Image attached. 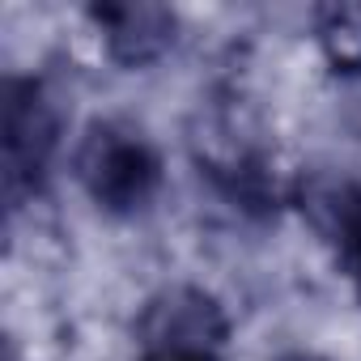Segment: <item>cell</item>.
Instances as JSON below:
<instances>
[{
  "mask_svg": "<svg viewBox=\"0 0 361 361\" xmlns=\"http://www.w3.org/2000/svg\"><path fill=\"white\" fill-rule=\"evenodd\" d=\"M73 174L85 196L111 217H136L161 192V157L153 140L123 119H94L81 132Z\"/></svg>",
  "mask_w": 361,
  "mask_h": 361,
  "instance_id": "6da1fadb",
  "label": "cell"
},
{
  "mask_svg": "<svg viewBox=\"0 0 361 361\" xmlns=\"http://www.w3.org/2000/svg\"><path fill=\"white\" fill-rule=\"evenodd\" d=\"M85 18L94 22L106 56L119 68H145L157 64L174 47V13L166 5H90Z\"/></svg>",
  "mask_w": 361,
  "mask_h": 361,
  "instance_id": "277c9868",
  "label": "cell"
},
{
  "mask_svg": "<svg viewBox=\"0 0 361 361\" xmlns=\"http://www.w3.org/2000/svg\"><path fill=\"white\" fill-rule=\"evenodd\" d=\"M314 39L336 73L344 77L361 73V5H319Z\"/></svg>",
  "mask_w": 361,
  "mask_h": 361,
  "instance_id": "8992f818",
  "label": "cell"
},
{
  "mask_svg": "<svg viewBox=\"0 0 361 361\" xmlns=\"http://www.w3.org/2000/svg\"><path fill=\"white\" fill-rule=\"evenodd\" d=\"M5 200L22 209L47 183L51 157L60 149V106L51 102L39 77H9L5 81Z\"/></svg>",
  "mask_w": 361,
  "mask_h": 361,
  "instance_id": "3957f363",
  "label": "cell"
},
{
  "mask_svg": "<svg viewBox=\"0 0 361 361\" xmlns=\"http://www.w3.org/2000/svg\"><path fill=\"white\" fill-rule=\"evenodd\" d=\"M136 361H226L230 314L200 285H166L136 319Z\"/></svg>",
  "mask_w": 361,
  "mask_h": 361,
  "instance_id": "7a4b0ae2",
  "label": "cell"
},
{
  "mask_svg": "<svg viewBox=\"0 0 361 361\" xmlns=\"http://www.w3.org/2000/svg\"><path fill=\"white\" fill-rule=\"evenodd\" d=\"M285 361H327V357H314V353H293V357H285Z\"/></svg>",
  "mask_w": 361,
  "mask_h": 361,
  "instance_id": "52a82bcc",
  "label": "cell"
},
{
  "mask_svg": "<svg viewBox=\"0 0 361 361\" xmlns=\"http://www.w3.org/2000/svg\"><path fill=\"white\" fill-rule=\"evenodd\" d=\"M306 213L331 247L340 272L361 298V183H319L306 192Z\"/></svg>",
  "mask_w": 361,
  "mask_h": 361,
  "instance_id": "5b68a950",
  "label": "cell"
}]
</instances>
